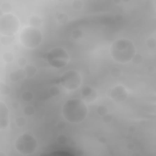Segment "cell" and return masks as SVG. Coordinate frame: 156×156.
Segmentation results:
<instances>
[{"label": "cell", "mask_w": 156, "mask_h": 156, "mask_svg": "<svg viewBox=\"0 0 156 156\" xmlns=\"http://www.w3.org/2000/svg\"><path fill=\"white\" fill-rule=\"evenodd\" d=\"M63 118L72 124H80L87 118L88 108L87 103L80 98L67 99L62 107Z\"/></svg>", "instance_id": "6da1fadb"}, {"label": "cell", "mask_w": 156, "mask_h": 156, "mask_svg": "<svg viewBox=\"0 0 156 156\" xmlns=\"http://www.w3.org/2000/svg\"><path fill=\"white\" fill-rule=\"evenodd\" d=\"M109 52L111 58L115 62L126 64L132 61L137 51L133 41L126 38H120L112 43Z\"/></svg>", "instance_id": "7a4b0ae2"}, {"label": "cell", "mask_w": 156, "mask_h": 156, "mask_svg": "<svg viewBox=\"0 0 156 156\" xmlns=\"http://www.w3.org/2000/svg\"><path fill=\"white\" fill-rule=\"evenodd\" d=\"M19 41L21 44L28 49L38 48L43 41V35L39 28L30 26L24 27L19 35Z\"/></svg>", "instance_id": "3957f363"}, {"label": "cell", "mask_w": 156, "mask_h": 156, "mask_svg": "<svg viewBox=\"0 0 156 156\" xmlns=\"http://www.w3.org/2000/svg\"><path fill=\"white\" fill-rule=\"evenodd\" d=\"M16 151L23 155L33 154L38 147V142L31 132H26L19 135L14 141Z\"/></svg>", "instance_id": "277c9868"}, {"label": "cell", "mask_w": 156, "mask_h": 156, "mask_svg": "<svg viewBox=\"0 0 156 156\" xmlns=\"http://www.w3.org/2000/svg\"><path fill=\"white\" fill-rule=\"evenodd\" d=\"M70 57L68 52L63 48L56 46L51 49L46 55V60L52 68L61 69L69 63Z\"/></svg>", "instance_id": "5b68a950"}, {"label": "cell", "mask_w": 156, "mask_h": 156, "mask_svg": "<svg viewBox=\"0 0 156 156\" xmlns=\"http://www.w3.org/2000/svg\"><path fill=\"white\" fill-rule=\"evenodd\" d=\"M21 22L18 17L12 13L2 14L0 16V34L3 36L15 37L20 30Z\"/></svg>", "instance_id": "8992f818"}, {"label": "cell", "mask_w": 156, "mask_h": 156, "mask_svg": "<svg viewBox=\"0 0 156 156\" xmlns=\"http://www.w3.org/2000/svg\"><path fill=\"white\" fill-rule=\"evenodd\" d=\"M59 84L68 91L77 90L81 85L82 76L76 69L65 71L58 78Z\"/></svg>", "instance_id": "52a82bcc"}, {"label": "cell", "mask_w": 156, "mask_h": 156, "mask_svg": "<svg viewBox=\"0 0 156 156\" xmlns=\"http://www.w3.org/2000/svg\"><path fill=\"white\" fill-rule=\"evenodd\" d=\"M107 96L116 103L124 102L128 97V91L126 88L121 85L118 84L110 88L107 93Z\"/></svg>", "instance_id": "ba28073f"}, {"label": "cell", "mask_w": 156, "mask_h": 156, "mask_svg": "<svg viewBox=\"0 0 156 156\" xmlns=\"http://www.w3.org/2000/svg\"><path fill=\"white\" fill-rule=\"evenodd\" d=\"M10 125V112L7 104L0 101V130H4Z\"/></svg>", "instance_id": "9c48e42d"}, {"label": "cell", "mask_w": 156, "mask_h": 156, "mask_svg": "<svg viewBox=\"0 0 156 156\" xmlns=\"http://www.w3.org/2000/svg\"><path fill=\"white\" fill-rule=\"evenodd\" d=\"M82 99L86 103L93 102L98 98L96 91L89 85H84L80 90Z\"/></svg>", "instance_id": "30bf717a"}, {"label": "cell", "mask_w": 156, "mask_h": 156, "mask_svg": "<svg viewBox=\"0 0 156 156\" xmlns=\"http://www.w3.org/2000/svg\"><path fill=\"white\" fill-rule=\"evenodd\" d=\"M8 77L11 82L17 83L19 81L27 78V76L24 68H20L16 70L11 71L9 73Z\"/></svg>", "instance_id": "8fae6325"}, {"label": "cell", "mask_w": 156, "mask_h": 156, "mask_svg": "<svg viewBox=\"0 0 156 156\" xmlns=\"http://www.w3.org/2000/svg\"><path fill=\"white\" fill-rule=\"evenodd\" d=\"M28 23L30 26L40 29L43 24V20L40 16L34 15L30 16L28 18Z\"/></svg>", "instance_id": "7c38bea8"}, {"label": "cell", "mask_w": 156, "mask_h": 156, "mask_svg": "<svg viewBox=\"0 0 156 156\" xmlns=\"http://www.w3.org/2000/svg\"><path fill=\"white\" fill-rule=\"evenodd\" d=\"M55 20L61 24H65L69 20L68 15L63 12H57L55 14Z\"/></svg>", "instance_id": "4fadbf2b"}, {"label": "cell", "mask_w": 156, "mask_h": 156, "mask_svg": "<svg viewBox=\"0 0 156 156\" xmlns=\"http://www.w3.org/2000/svg\"><path fill=\"white\" fill-rule=\"evenodd\" d=\"M24 68L26 73L27 78L28 79L32 78L37 72V67L33 64H27Z\"/></svg>", "instance_id": "5bb4252c"}, {"label": "cell", "mask_w": 156, "mask_h": 156, "mask_svg": "<svg viewBox=\"0 0 156 156\" xmlns=\"http://www.w3.org/2000/svg\"><path fill=\"white\" fill-rule=\"evenodd\" d=\"M21 98L23 102L29 103L30 102L34 99V95L32 91L26 90L22 93L21 95Z\"/></svg>", "instance_id": "9a60e30c"}, {"label": "cell", "mask_w": 156, "mask_h": 156, "mask_svg": "<svg viewBox=\"0 0 156 156\" xmlns=\"http://www.w3.org/2000/svg\"><path fill=\"white\" fill-rule=\"evenodd\" d=\"M15 58L13 53L11 51H5L2 55V59L5 63H11L13 62Z\"/></svg>", "instance_id": "2e32d148"}, {"label": "cell", "mask_w": 156, "mask_h": 156, "mask_svg": "<svg viewBox=\"0 0 156 156\" xmlns=\"http://www.w3.org/2000/svg\"><path fill=\"white\" fill-rule=\"evenodd\" d=\"M14 122L16 126L18 128H23L27 124V119L23 116H19L15 118Z\"/></svg>", "instance_id": "e0dca14e"}, {"label": "cell", "mask_w": 156, "mask_h": 156, "mask_svg": "<svg viewBox=\"0 0 156 156\" xmlns=\"http://www.w3.org/2000/svg\"><path fill=\"white\" fill-rule=\"evenodd\" d=\"M11 91V89L10 86L2 82H1L0 83V93L1 95L6 96H8Z\"/></svg>", "instance_id": "ac0fdd59"}, {"label": "cell", "mask_w": 156, "mask_h": 156, "mask_svg": "<svg viewBox=\"0 0 156 156\" xmlns=\"http://www.w3.org/2000/svg\"><path fill=\"white\" fill-rule=\"evenodd\" d=\"M23 113L26 116L31 117L34 115L35 113V108L32 105H27L25 106L23 110Z\"/></svg>", "instance_id": "d6986e66"}, {"label": "cell", "mask_w": 156, "mask_h": 156, "mask_svg": "<svg viewBox=\"0 0 156 156\" xmlns=\"http://www.w3.org/2000/svg\"><path fill=\"white\" fill-rule=\"evenodd\" d=\"M0 8H1L2 12H3V14L10 13H11V12L12 11V9H13L12 5L11 4V3H10L8 1L3 2L1 5Z\"/></svg>", "instance_id": "ffe728a7"}, {"label": "cell", "mask_w": 156, "mask_h": 156, "mask_svg": "<svg viewBox=\"0 0 156 156\" xmlns=\"http://www.w3.org/2000/svg\"><path fill=\"white\" fill-rule=\"evenodd\" d=\"M13 40H14V37H7V36L1 35L0 42L2 46H7L10 45L13 43Z\"/></svg>", "instance_id": "44dd1931"}, {"label": "cell", "mask_w": 156, "mask_h": 156, "mask_svg": "<svg viewBox=\"0 0 156 156\" xmlns=\"http://www.w3.org/2000/svg\"><path fill=\"white\" fill-rule=\"evenodd\" d=\"M96 112L99 116L102 117V116L108 113V109L105 105H99L96 108Z\"/></svg>", "instance_id": "7402d4cb"}, {"label": "cell", "mask_w": 156, "mask_h": 156, "mask_svg": "<svg viewBox=\"0 0 156 156\" xmlns=\"http://www.w3.org/2000/svg\"><path fill=\"white\" fill-rule=\"evenodd\" d=\"M71 7L76 11L81 10L83 7V2L80 0H74L71 2Z\"/></svg>", "instance_id": "603a6c76"}, {"label": "cell", "mask_w": 156, "mask_h": 156, "mask_svg": "<svg viewBox=\"0 0 156 156\" xmlns=\"http://www.w3.org/2000/svg\"><path fill=\"white\" fill-rule=\"evenodd\" d=\"M110 76L114 79H118L122 75V71L120 68L117 67H114L111 69L110 71Z\"/></svg>", "instance_id": "cb8c5ba5"}, {"label": "cell", "mask_w": 156, "mask_h": 156, "mask_svg": "<svg viewBox=\"0 0 156 156\" xmlns=\"http://www.w3.org/2000/svg\"><path fill=\"white\" fill-rule=\"evenodd\" d=\"M48 91H49V94H50V96L52 97H54V98L58 96L60 94V90L58 88V87H57L56 85H54V86H52L51 87H50Z\"/></svg>", "instance_id": "d4e9b609"}, {"label": "cell", "mask_w": 156, "mask_h": 156, "mask_svg": "<svg viewBox=\"0 0 156 156\" xmlns=\"http://www.w3.org/2000/svg\"><path fill=\"white\" fill-rule=\"evenodd\" d=\"M143 55L141 54L136 52L133 56L131 62L135 65H140L143 62Z\"/></svg>", "instance_id": "484cf974"}, {"label": "cell", "mask_w": 156, "mask_h": 156, "mask_svg": "<svg viewBox=\"0 0 156 156\" xmlns=\"http://www.w3.org/2000/svg\"><path fill=\"white\" fill-rule=\"evenodd\" d=\"M16 63L20 68H23L28 64L27 58L23 56H21L18 57L16 60Z\"/></svg>", "instance_id": "4316f807"}, {"label": "cell", "mask_w": 156, "mask_h": 156, "mask_svg": "<svg viewBox=\"0 0 156 156\" xmlns=\"http://www.w3.org/2000/svg\"><path fill=\"white\" fill-rule=\"evenodd\" d=\"M57 141L60 144H65L68 141V137L66 135L63 133L59 134L57 137Z\"/></svg>", "instance_id": "83f0119b"}, {"label": "cell", "mask_w": 156, "mask_h": 156, "mask_svg": "<svg viewBox=\"0 0 156 156\" xmlns=\"http://www.w3.org/2000/svg\"><path fill=\"white\" fill-rule=\"evenodd\" d=\"M83 37V32L80 29H75L72 32V37L74 40H79Z\"/></svg>", "instance_id": "f1b7e54d"}, {"label": "cell", "mask_w": 156, "mask_h": 156, "mask_svg": "<svg viewBox=\"0 0 156 156\" xmlns=\"http://www.w3.org/2000/svg\"><path fill=\"white\" fill-rule=\"evenodd\" d=\"M146 44L149 49H155L156 46L155 39L154 38H148L146 42Z\"/></svg>", "instance_id": "f546056e"}, {"label": "cell", "mask_w": 156, "mask_h": 156, "mask_svg": "<svg viewBox=\"0 0 156 156\" xmlns=\"http://www.w3.org/2000/svg\"><path fill=\"white\" fill-rule=\"evenodd\" d=\"M102 119L104 122H105L106 124H109L112 122V121L113 119V117L112 114L107 113V114H105V115L102 116Z\"/></svg>", "instance_id": "4dcf8cb0"}, {"label": "cell", "mask_w": 156, "mask_h": 156, "mask_svg": "<svg viewBox=\"0 0 156 156\" xmlns=\"http://www.w3.org/2000/svg\"><path fill=\"white\" fill-rule=\"evenodd\" d=\"M57 126L59 129H63L66 127V124L64 121H59L57 124Z\"/></svg>", "instance_id": "1f68e13d"}, {"label": "cell", "mask_w": 156, "mask_h": 156, "mask_svg": "<svg viewBox=\"0 0 156 156\" xmlns=\"http://www.w3.org/2000/svg\"><path fill=\"white\" fill-rule=\"evenodd\" d=\"M20 103L18 101H14L12 102V103H11V107H12V109L17 110V109H18L20 108Z\"/></svg>", "instance_id": "d6a6232c"}, {"label": "cell", "mask_w": 156, "mask_h": 156, "mask_svg": "<svg viewBox=\"0 0 156 156\" xmlns=\"http://www.w3.org/2000/svg\"><path fill=\"white\" fill-rule=\"evenodd\" d=\"M98 142L101 144H105L107 142V139L104 136H100L98 138Z\"/></svg>", "instance_id": "836d02e7"}, {"label": "cell", "mask_w": 156, "mask_h": 156, "mask_svg": "<svg viewBox=\"0 0 156 156\" xmlns=\"http://www.w3.org/2000/svg\"><path fill=\"white\" fill-rule=\"evenodd\" d=\"M135 147V145L133 143H128L127 144H126V148L127 150L129 151H132Z\"/></svg>", "instance_id": "e575fe53"}, {"label": "cell", "mask_w": 156, "mask_h": 156, "mask_svg": "<svg viewBox=\"0 0 156 156\" xmlns=\"http://www.w3.org/2000/svg\"><path fill=\"white\" fill-rule=\"evenodd\" d=\"M129 130L131 133H134L136 131V127L135 126H130L129 127Z\"/></svg>", "instance_id": "d590c367"}, {"label": "cell", "mask_w": 156, "mask_h": 156, "mask_svg": "<svg viewBox=\"0 0 156 156\" xmlns=\"http://www.w3.org/2000/svg\"><path fill=\"white\" fill-rule=\"evenodd\" d=\"M115 20L118 21H121L122 20V16L121 14H117L115 16Z\"/></svg>", "instance_id": "8d00e7d4"}]
</instances>
